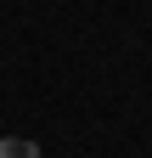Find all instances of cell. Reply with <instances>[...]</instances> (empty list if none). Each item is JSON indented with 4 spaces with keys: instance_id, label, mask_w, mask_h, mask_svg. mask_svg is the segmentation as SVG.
Here are the masks:
<instances>
[{
    "instance_id": "cell-1",
    "label": "cell",
    "mask_w": 152,
    "mask_h": 158,
    "mask_svg": "<svg viewBox=\"0 0 152 158\" xmlns=\"http://www.w3.org/2000/svg\"><path fill=\"white\" fill-rule=\"evenodd\" d=\"M0 158H40V141H28V135H0Z\"/></svg>"
}]
</instances>
